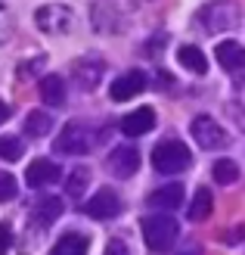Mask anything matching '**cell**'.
<instances>
[{
  "label": "cell",
  "mask_w": 245,
  "mask_h": 255,
  "mask_svg": "<svg viewBox=\"0 0 245 255\" xmlns=\"http://www.w3.org/2000/svg\"><path fill=\"white\" fill-rule=\"evenodd\" d=\"M102 255H131V252H127V243H124V240H109V243H106V252H102Z\"/></svg>",
  "instance_id": "cell-27"
},
{
  "label": "cell",
  "mask_w": 245,
  "mask_h": 255,
  "mask_svg": "<svg viewBox=\"0 0 245 255\" xmlns=\"http://www.w3.org/2000/svg\"><path fill=\"white\" fill-rule=\"evenodd\" d=\"M149 78H146V72H140V69H134V72H124V75H118V78L112 81V87H109V97L115 100V103H124V100H134L137 94H143L146 91V84Z\"/></svg>",
  "instance_id": "cell-8"
},
{
  "label": "cell",
  "mask_w": 245,
  "mask_h": 255,
  "mask_svg": "<svg viewBox=\"0 0 245 255\" xmlns=\"http://www.w3.org/2000/svg\"><path fill=\"white\" fill-rule=\"evenodd\" d=\"M44 62H47V56H37V59H31L25 69H19V75H22V78H25V75H34L37 69H44Z\"/></svg>",
  "instance_id": "cell-29"
},
{
  "label": "cell",
  "mask_w": 245,
  "mask_h": 255,
  "mask_svg": "<svg viewBox=\"0 0 245 255\" xmlns=\"http://www.w3.org/2000/svg\"><path fill=\"white\" fill-rule=\"evenodd\" d=\"M211 177H214V184L230 187V184L239 181V165H236L233 159H217L214 168H211Z\"/></svg>",
  "instance_id": "cell-21"
},
{
  "label": "cell",
  "mask_w": 245,
  "mask_h": 255,
  "mask_svg": "<svg viewBox=\"0 0 245 255\" xmlns=\"http://www.w3.org/2000/svg\"><path fill=\"white\" fill-rule=\"evenodd\" d=\"M22 156H25V143L19 137H12V134L0 137V159L3 162H19Z\"/></svg>",
  "instance_id": "cell-22"
},
{
  "label": "cell",
  "mask_w": 245,
  "mask_h": 255,
  "mask_svg": "<svg viewBox=\"0 0 245 255\" xmlns=\"http://www.w3.org/2000/svg\"><path fill=\"white\" fill-rule=\"evenodd\" d=\"M87 184H90V171H87V168H75V171L69 174V181H66L69 196H72V199H81L84 190H87Z\"/></svg>",
  "instance_id": "cell-23"
},
{
  "label": "cell",
  "mask_w": 245,
  "mask_h": 255,
  "mask_svg": "<svg viewBox=\"0 0 245 255\" xmlns=\"http://www.w3.org/2000/svg\"><path fill=\"white\" fill-rule=\"evenodd\" d=\"M239 3L236 0H211L199 9V22L208 31H230L239 25Z\"/></svg>",
  "instance_id": "cell-4"
},
{
  "label": "cell",
  "mask_w": 245,
  "mask_h": 255,
  "mask_svg": "<svg viewBox=\"0 0 245 255\" xmlns=\"http://www.w3.org/2000/svg\"><path fill=\"white\" fill-rule=\"evenodd\" d=\"M19 193V184H16V177L6 174V171H0V202H9L12 196Z\"/></svg>",
  "instance_id": "cell-24"
},
{
  "label": "cell",
  "mask_w": 245,
  "mask_h": 255,
  "mask_svg": "<svg viewBox=\"0 0 245 255\" xmlns=\"http://www.w3.org/2000/svg\"><path fill=\"white\" fill-rule=\"evenodd\" d=\"M59 215H62V199H59V196H44V199L34 206V221L44 224V227L53 224Z\"/></svg>",
  "instance_id": "cell-20"
},
{
  "label": "cell",
  "mask_w": 245,
  "mask_h": 255,
  "mask_svg": "<svg viewBox=\"0 0 245 255\" xmlns=\"http://www.w3.org/2000/svg\"><path fill=\"white\" fill-rule=\"evenodd\" d=\"M118 212H121V199H118V193H115V190H109V187L96 190V193L84 202V215H90V218H96V221H109V218H115Z\"/></svg>",
  "instance_id": "cell-7"
},
{
  "label": "cell",
  "mask_w": 245,
  "mask_h": 255,
  "mask_svg": "<svg viewBox=\"0 0 245 255\" xmlns=\"http://www.w3.org/2000/svg\"><path fill=\"white\" fill-rule=\"evenodd\" d=\"M152 128H156V112L149 106L134 109V112H127L121 119V134H127V137H143V134L152 131Z\"/></svg>",
  "instance_id": "cell-13"
},
{
  "label": "cell",
  "mask_w": 245,
  "mask_h": 255,
  "mask_svg": "<svg viewBox=\"0 0 245 255\" xmlns=\"http://www.w3.org/2000/svg\"><path fill=\"white\" fill-rule=\"evenodd\" d=\"M59 165L56 162H50V159H34L28 168H25V184L28 187H47V184H56L59 181Z\"/></svg>",
  "instance_id": "cell-11"
},
{
  "label": "cell",
  "mask_w": 245,
  "mask_h": 255,
  "mask_svg": "<svg viewBox=\"0 0 245 255\" xmlns=\"http://www.w3.org/2000/svg\"><path fill=\"white\" fill-rule=\"evenodd\" d=\"M102 72H106L102 59H96V56H81L72 66V78L81 84V91H93V87L99 84V78H102Z\"/></svg>",
  "instance_id": "cell-10"
},
{
  "label": "cell",
  "mask_w": 245,
  "mask_h": 255,
  "mask_svg": "<svg viewBox=\"0 0 245 255\" xmlns=\"http://www.w3.org/2000/svg\"><path fill=\"white\" fill-rule=\"evenodd\" d=\"M180 255H202V246H199V243H189V246H186L183 252H180Z\"/></svg>",
  "instance_id": "cell-31"
},
{
  "label": "cell",
  "mask_w": 245,
  "mask_h": 255,
  "mask_svg": "<svg viewBox=\"0 0 245 255\" xmlns=\"http://www.w3.org/2000/svg\"><path fill=\"white\" fill-rule=\"evenodd\" d=\"M87 249H90V237L72 231V234H66L53 246V252H50V255H87Z\"/></svg>",
  "instance_id": "cell-17"
},
{
  "label": "cell",
  "mask_w": 245,
  "mask_h": 255,
  "mask_svg": "<svg viewBox=\"0 0 245 255\" xmlns=\"http://www.w3.org/2000/svg\"><path fill=\"white\" fill-rule=\"evenodd\" d=\"M50 128H53V116L44 112V109H34V112H28V119H25V134L31 140L50 134Z\"/></svg>",
  "instance_id": "cell-19"
},
{
  "label": "cell",
  "mask_w": 245,
  "mask_h": 255,
  "mask_svg": "<svg viewBox=\"0 0 245 255\" xmlns=\"http://www.w3.org/2000/svg\"><path fill=\"white\" fill-rule=\"evenodd\" d=\"M6 119H9V106L3 103V100H0V125H3Z\"/></svg>",
  "instance_id": "cell-32"
},
{
  "label": "cell",
  "mask_w": 245,
  "mask_h": 255,
  "mask_svg": "<svg viewBox=\"0 0 245 255\" xmlns=\"http://www.w3.org/2000/svg\"><path fill=\"white\" fill-rule=\"evenodd\" d=\"M211 209H214V196H211V190L208 187H199L196 190V196H192V202H189V209H186V218L189 221H205L211 215Z\"/></svg>",
  "instance_id": "cell-16"
},
{
  "label": "cell",
  "mask_w": 245,
  "mask_h": 255,
  "mask_svg": "<svg viewBox=\"0 0 245 255\" xmlns=\"http://www.w3.org/2000/svg\"><path fill=\"white\" fill-rule=\"evenodd\" d=\"M9 34H12V22H9V16H6V9L0 6V44H6Z\"/></svg>",
  "instance_id": "cell-26"
},
{
  "label": "cell",
  "mask_w": 245,
  "mask_h": 255,
  "mask_svg": "<svg viewBox=\"0 0 245 255\" xmlns=\"http://www.w3.org/2000/svg\"><path fill=\"white\" fill-rule=\"evenodd\" d=\"M106 168H109V174L112 177H131V174H137V168H140V152L134 149V146H118V149H112L109 152V159H106Z\"/></svg>",
  "instance_id": "cell-9"
},
{
  "label": "cell",
  "mask_w": 245,
  "mask_h": 255,
  "mask_svg": "<svg viewBox=\"0 0 245 255\" xmlns=\"http://www.w3.org/2000/svg\"><path fill=\"white\" fill-rule=\"evenodd\" d=\"M192 165V152L186 143L180 140H162V143L152 149V168L159 174H180Z\"/></svg>",
  "instance_id": "cell-2"
},
{
  "label": "cell",
  "mask_w": 245,
  "mask_h": 255,
  "mask_svg": "<svg viewBox=\"0 0 245 255\" xmlns=\"http://www.w3.org/2000/svg\"><path fill=\"white\" fill-rule=\"evenodd\" d=\"M214 56L227 72H242L245 69V47L239 41H221L214 47Z\"/></svg>",
  "instance_id": "cell-14"
},
{
  "label": "cell",
  "mask_w": 245,
  "mask_h": 255,
  "mask_svg": "<svg viewBox=\"0 0 245 255\" xmlns=\"http://www.w3.org/2000/svg\"><path fill=\"white\" fill-rule=\"evenodd\" d=\"M183 184H164L159 187L156 193H149V209H159V212H167L171 215L174 209L183 206Z\"/></svg>",
  "instance_id": "cell-12"
},
{
  "label": "cell",
  "mask_w": 245,
  "mask_h": 255,
  "mask_svg": "<svg viewBox=\"0 0 245 255\" xmlns=\"http://www.w3.org/2000/svg\"><path fill=\"white\" fill-rule=\"evenodd\" d=\"M177 59H180V66L189 69L192 75H205L208 72V59H205V53L199 47H192V44H183L177 50Z\"/></svg>",
  "instance_id": "cell-18"
},
{
  "label": "cell",
  "mask_w": 245,
  "mask_h": 255,
  "mask_svg": "<svg viewBox=\"0 0 245 255\" xmlns=\"http://www.w3.org/2000/svg\"><path fill=\"white\" fill-rule=\"evenodd\" d=\"M227 112H230V119H233L242 131H245V106H239V103H230L227 106Z\"/></svg>",
  "instance_id": "cell-28"
},
{
  "label": "cell",
  "mask_w": 245,
  "mask_h": 255,
  "mask_svg": "<svg viewBox=\"0 0 245 255\" xmlns=\"http://www.w3.org/2000/svg\"><path fill=\"white\" fill-rule=\"evenodd\" d=\"M159 87H162V91H167V87H174V78H171V75H167V72H159Z\"/></svg>",
  "instance_id": "cell-30"
},
{
  "label": "cell",
  "mask_w": 245,
  "mask_h": 255,
  "mask_svg": "<svg viewBox=\"0 0 245 255\" xmlns=\"http://www.w3.org/2000/svg\"><path fill=\"white\" fill-rule=\"evenodd\" d=\"M177 234H180V224L174 221V215H167V212H156V215H149V218H143V240L152 252H167L174 246Z\"/></svg>",
  "instance_id": "cell-1"
},
{
  "label": "cell",
  "mask_w": 245,
  "mask_h": 255,
  "mask_svg": "<svg viewBox=\"0 0 245 255\" xmlns=\"http://www.w3.org/2000/svg\"><path fill=\"white\" fill-rule=\"evenodd\" d=\"M34 25L47 34H66L72 25H75V16L69 6L62 3H44L34 9Z\"/></svg>",
  "instance_id": "cell-5"
},
{
  "label": "cell",
  "mask_w": 245,
  "mask_h": 255,
  "mask_svg": "<svg viewBox=\"0 0 245 255\" xmlns=\"http://www.w3.org/2000/svg\"><path fill=\"white\" fill-rule=\"evenodd\" d=\"M189 131H192V140H196L202 149H224L230 143V134L211 116H196L189 125Z\"/></svg>",
  "instance_id": "cell-6"
},
{
  "label": "cell",
  "mask_w": 245,
  "mask_h": 255,
  "mask_svg": "<svg viewBox=\"0 0 245 255\" xmlns=\"http://www.w3.org/2000/svg\"><path fill=\"white\" fill-rule=\"evenodd\" d=\"M12 246V227L6 221H0V255H6Z\"/></svg>",
  "instance_id": "cell-25"
},
{
  "label": "cell",
  "mask_w": 245,
  "mask_h": 255,
  "mask_svg": "<svg viewBox=\"0 0 245 255\" xmlns=\"http://www.w3.org/2000/svg\"><path fill=\"white\" fill-rule=\"evenodd\" d=\"M93 146H96V137L81 122H69L62 128V134H56V140H53V149L62 152V156H87Z\"/></svg>",
  "instance_id": "cell-3"
},
{
  "label": "cell",
  "mask_w": 245,
  "mask_h": 255,
  "mask_svg": "<svg viewBox=\"0 0 245 255\" xmlns=\"http://www.w3.org/2000/svg\"><path fill=\"white\" fill-rule=\"evenodd\" d=\"M37 84H41L37 91H41V100L47 106H62L66 103V81H62L59 75H44Z\"/></svg>",
  "instance_id": "cell-15"
}]
</instances>
